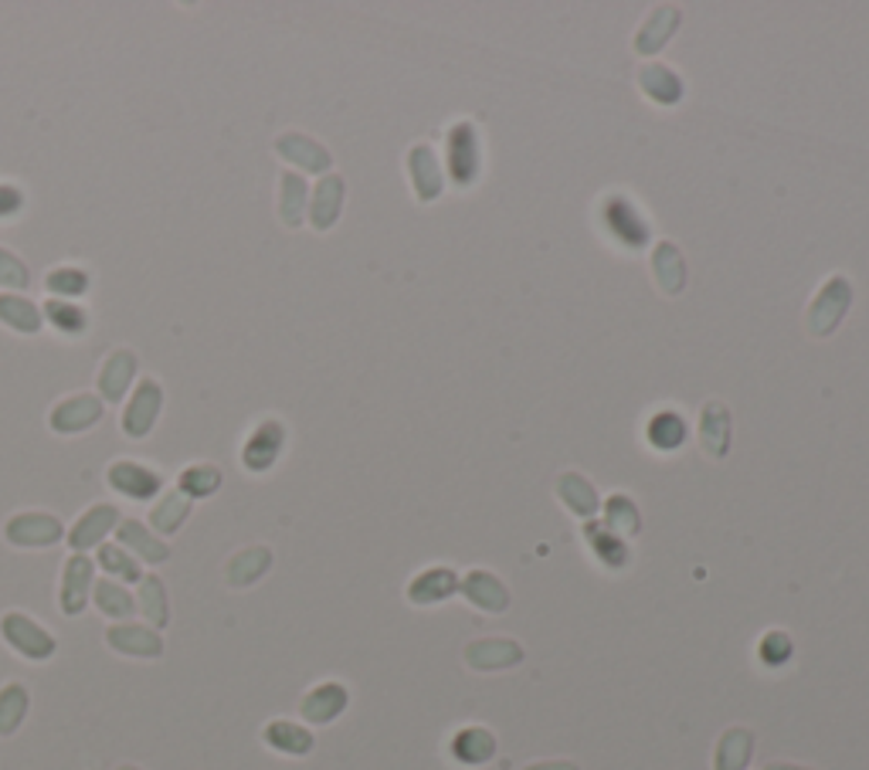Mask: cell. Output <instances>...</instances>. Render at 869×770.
Segmentation results:
<instances>
[{"label": "cell", "instance_id": "obj_15", "mask_svg": "<svg viewBox=\"0 0 869 770\" xmlns=\"http://www.w3.org/2000/svg\"><path fill=\"white\" fill-rule=\"evenodd\" d=\"M602 222L609 228V235L615 242H622L625 248H642L648 242V225L645 217L638 214V207L628 197H605L602 204Z\"/></svg>", "mask_w": 869, "mask_h": 770}, {"label": "cell", "instance_id": "obj_26", "mask_svg": "<svg viewBox=\"0 0 869 770\" xmlns=\"http://www.w3.org/2000/svg\"><path fill=\"white\" fill-rule=\"evenodd\" d=\"M92 289V275L82 265H54L44 271V292L48 299H72L82 302Z\"/></svg>", "mask_w": 869, "mask_h": 770}, {"label": "cell", "instance_id": "obj_38", "mask_svg": "<svg viewBox=\"0 0 869 770\" xmlns=\"http://www.w3.org/2000/svg\"><path fill=\"white\" fill-rule=\"evenodd\" d=\"M676 24H679V18H676L673 8L656 11V14H652V18L645 21V28H638V34H635V48H638L642 54H652L656 48L666 44V38L676 31Z\"/></svg>", "mask_w": 869, "mask_h": 770}, {"label": "cell", "instance_id": "obj_43", "mask_svg": "<svg viewBox=\"0 0 869 770\" xmlns=\"http://www.w3.org/2000/svg\"><path fill=\"white\" fill-rule=\"evenodd\" d=\"M750 757V733L744 730H730L724 740H720V750H717V770H740Z\"/></svg>", "mask_w": 869, "mask_h": 770}, {"label": "cell", "instance_id": "obj_4", "mask_svg": "<svg viewBox=\"0 0 869 770\" xmlns=\"http://www.w3.org/2000/svg\"><path fill=\"white\" fill-rule=\"evenodd\" d=\"M65 523L54 516V513H44V510H18L4 520V536L11 546L18 550H48V546H59L65 540Z\"/></svg>", "mask_w": 869, "mask_h": 770}, {"label": "cell", "instance_id": "obj_20", "mask_svg": "<svg viewBox=\"0 0 869 770\" xmlns=\"http://www.w3.org/2000/svg\"><path fill=\"white\" fill-rule=\"evenodd\" d=\"M0 326L18 337H38L44 329L41 302L24 292H0Z\"/></svg>", "mask_w": 869, "mask_h": 770}, {"label": "cell", "instance_id": "obj_2", "mask_svg": "<svg viewBox=\"0 0 869 770\" xmlns=\"http://www.w3.org/2000/svg\"><path fill=\"white\" fill-rule=\"evenodd\" d=\"M289 442V431L279 418H262L252 424V431L245 434V442L238 449V462L248 475H265L279 465L283 452Z\"/></svg>", "mask_w": 869, "mask_h": 770}, {"label": "cell", "instance_id": "obj_11", "mask_svg": "<svg viewBox=\"0 0 869 770\" xmlns=\"http://www.w3.org/2000/svg\"><path fill=\"white\" fill-rule=\"evenodd\" d=\"M102 638L116 655L140 658V663H156V658H163V635L156 628H150L146 622H133V618L116 622L105 628Z\"/></svg>", "mask_w": 869, "mask_h": 770}, {"label": "cell", "instance_id": "obj_19", "mask_svg": "<svg viewBox=\"0 0 869 770\" xmlns=\"http://www.w3.org/2000/svg\"><path fill=\"white\" fill-rule=\"evenodd\" d=\"M41 316H44V326H51L54 333L65 337V340H82L92 329V312L85 309V302L44 299L41 302Z\"/></svg>", "mask_w": 869, "mask_h": 770}, {"label": "cell", "instance_id": "obj_44", "mask_svg": "<svg viewBox=\"0 0 869 770\" xmlns=\"http://www.w3.org/2000/svg\"><path fill=\"white\" fill-rule=\"evenodd\" d=\"M605 513H609L612 533H638V510L632 506L628 496H612L605 503Z\"/></svg>", "mask_w": 869, "mask_h": 770}, {"label": "cell", "instance_id": "obj_41", "mask_svg": "<svg viewBox=\"0 0 869 770\" xmlns=\"http://www.w3.org/2000/svg\"><path fill=\"white\" fill-rule=\"evenodd\" d=\"M558 492H561V500L577 513V516H594L597 510V496H594V489L581 479V475H561L558 482Z\"/></svg>", "mask_w": 869, "mask_h": 770}, {"label": "cell", "instance_id": "obj_46", "mask_svg": "<svg viewBox=\"0 0 869 770\" xmlns=\"http://www.w3.org/2000/svg\"><path fill=\"white\" fill-rule=\"evenodd\" d=\"M28 211V194L14 181H0V222H14Z\"/></svg>", "mask_w": 869, "mask_h": 770}, {"label": "cell", "instance_id": "obj_9", "mask_svg": "<svg viewBox=\"0 0 869 770\" xmlns=\"http://www.w3.org/2000/svg\"><path fill=\"white\" fill-rule=\"evenodd\" d=\"M92 587H95V561L89 554H69L59 581V612L65 618H79L92 604Z\"/></svg>", "mask_w": 869, "mask_h": 770}, {"label": "cell", "instance_id": "obj_33", "mask_svg": "<svg viewBox=\"0 0 869 770\" xmlns=\"http://www.w3.org/2000/svg\"><path fill=\"white\" fill-rule=\"evenodd\" d=\"M652 271H656L660 289L669 292V296H676V292L686 286V265H683V255H679V248L669 245V242H663V245L656 248V255H652Z\"/></svg>", "mask_w": 869, "mask_h": 770}, {"label": "cell", "instance_id": "obj_22", "mask_svg": "<svg viewBox=\"0 0 869 770\" xmlns=\"http://www.w3.org/2000/svg\"><path fill=\"white\" fill-rule=\"evenodd\" d=\"M262 743L283 757H306V753H313L316 737L309 727H303L296 720H268L262 727Z\"/></svg>", "mask_w": 869, "mask_h": 770}, {"label": "cell", "instance_id": "obj_42", "mask_svg": "<svg viewBox=\"0 0 869 770\" xmlns=\"http://www.w3.org/2000/svg\"><path fill=\"white\" fill-rule=\"evenodd\" d=\"M587 543L594 546V554L602 557L609 567H622L625 561H628V550H625V543L612 533V530H605V526H597V523H591L587 530Z\"/></svg>", "mask_w": 869, "mask_h": 770}, {"label": "cell", "instance_id": "obj_35", "mask_svg": "<svg viewBox=\"0 0 869 770\" xmlns=\"http://www.w3.org/2000/svg\"><path fill=\"white\" fill-rule=\"evenodd\" d=\"M642 89L648 99H656L660 105H676L683 99V82L673 69L666 65H645L642 75H638Z\"/></svg>", "mask_w": 869, "mask_h": 770}, {"label": "cell", "instance_id": "obj_1", "mask_svg": "<svg viewBox=\"0 0 869 770\" xmlns=\"http://www.w3.org/2000/svg\"><path fill=\"white\" fill-rule=\"evenodd\" d=\"M0 638H4V645L14 655H21L24 663H48V658H54V651H59V638L28 612L0 615Z\"/></svg>", "mask_w": 869, "mask_h": 770}, {"label": "cell", "instance_id": "obj_27", "mask_svg": "<svg viewBox=\"0 0 869 770\" xmlns=\"http://www.w3.org/2000/svg\"><path fill=\"white\" fill-rule=\"evenodd\" d=\"M31 712V689L18 679L0 686V740H11Z\"/></svg>", "mask_w": 869, "mask_h": 770}, {"label": "cell", "instance_id": "obj_17", "mask_svg": "<svg viewBox=\"0 0 869 770\" xmlns=\"http://www.w3.org/2000/svg\"><path fill=\"white\" fill-rule=\"evenodd\" d=\"M350 702V692L344 682H319L313 686L303 702H299V717L303 723H313V727H326V723H334L340 712L347 709Z\"/></svg>", "mask_w": 869, "mask_h": 770}, {"label": "cell", "instance_id": "obj_10", "mask_svg": "<svg viewBox=\"0 0 869 770\" xmlns=\"http://www.w3.org/2000/svg\"><path fill=\"white\" fill-rule=\"evenodd\" d=\"M272 150H276V156L283 163H289V171H296L303 177L306 174H316V177L330 174V163H334L330 150H326L323 143H316L313 136H306V133H296V130L279 133L276 143H272Z\"/></svg>", "mask_w": 869, "mask_h": 770}, {"label": "cell", "instance_id": "obj_5", "mask_svg": "<svg viewBox=\"0 0 869 770\" xmlns=\"http://www.w3.org/2000/svg\"><path fill=\"white\" fill-rule=\"evenodd\" d=\"M140 380V357L130 347L109 350L95 370V394L102 398L105 408H116L130 398V391Z\"/></svg>", "mask_w": 869, "mask_h": 770}, {"label": "cell", "instance_id": "obj_6", "mask_svg": "<svg viewBox=\"0 0 869 770\" xmlns=\"http://www.w3.org/2000/svg\"><path fill=\"white\" fill-rule=\"evenodd\" d=\"M105 485L130 503H156L163 496V475L136 459H116L105 465Z\"/></svg>", "mask_w": 869, "mask_h": 770}, {"label": "cell", "instance_id": "obj_31", "mask_svg": "<svg viewBox=\"0 0 869 770\" xmlns=\"http://www.w3.org/2000/svg\"><path fill=\"white\" fill-rule=\"evenodd\" d=\"M222 485H225V472L222 469L211 465V462H191V465H184L177 472V485L174 489L184 492L191 503H197V500H211Z\"/></svg>", "mask_w": 869, "mask_h": 770}, {"label": "cell", "instance_id": "obj_29", "mask_svg": "<svg viewBox=\"0 0 869 770\" xmlns=\"http://www.w3.org/2000/svg\"><path fill=\"white\" fill-rule=\"evenodd\" d=\"M699 442L714 459L727 455V445H730V411H727V404L706 401V408L699 414Z\"/></svg>", "mask_w": 869, "mask_h": 770}, {"label": "cell", "instance_id": "obj_23", "mask_svg": "<svg viewBox=\"0 0 869 770\" xmlns=\"http://www.w3.org/2000/svg\"><path fill=\"white\" fill-rule=\"evenodd\" d=\"M92 604L95 612L109 622H130L136 615V594L120 584V581H109V577H95V587H92Z\"/></svg>", "mask_w": 869, "mask_h": 770}, {"label": "cell", "instance_id": "obj_48", "mask_svg": "<svg viewBox=\"0 0 869 770\" xmlns=\"http://www.w3.org/2000/svg\"><path fill=\"white\" fill-rule=\"evenodd\" d=\"M113 770H143V767H136V763H120V767H113Z\"/></svg>", "mask_w": 869, "mask_h": 770}, {"label": "cell", "instance_id": "obj_16", "mask_svg": "<svg viewBox=\"0 0 869 770\" xmlns=\"http://www.w3.org/2000/svg\"><path fill=\"white\" fill-rule=\"evenodd\" d=\"M272 550L265 543H252V546H242L235 554L225 561L222 567V581L232 587V591H245V587H255L268 571H272Z\"/></svg>", "mask_w": 869, "mask_h": 770}, {"label": "cell", "instance_id": "obj_40", "mask_svg": "<svg viewBox=\"0 0 869 770\" xmlns=\"http://www.w3.org/2000/svg\"><path fill=\"white\" fill-rule=\"evenodd\" d=\"M24 289H31L28 261L14 248L0 245V292H24Z\"/></svg>", "mask_w": 869, "mask_h": 770}, {"label": "cell", "instance_id": "obj_3", "mask_svg": "<svg viewBox=\"0 0 869 770\" xmlns=\"http://www.w3.org/2000/svg\"><path fill=\"white\" fill-rule=\"evenodd\" d=\"M160 414H163V383L156 377H140L136 388L130 391V398L123 401L120 431L130 438V442H143V438L153 434Z\"/></svg>", "mask_w": 869, "mask_h": 770}, {"label": "cell", "instance_id": "obj_21", "mask_svg": "<svg viewBox=\"0 0 869 770\" xmlns=\"http://www.w3.org/2000/svg\"><path fill=\"white\" fill-rule=\"evenodd\" d=\"M191 513H194V503L184 496V492H177V489H163V496L156 500V503H150V513H146V526L156 533V536H174V533H181V526L191 520Z\"/></svg>", "mask_w": 869, "mask_h": 770}, {"label": "cell", "instance_id": "obj_34", "mask_svg": "<svg viewBox=\"0 0 869 770\" xmlns=\"http://www.w3.org/2000/svg\"><path fill=\"white\" fill-rule=\"evenodd\" d=\"M462 591H466V597H469L472 604H479V608H485V612H503L507 600H510L507 587H503L493 574H485V571L469 574L466 584H462Z\"/></svg>", "mask_w": 869, "mask_h": 770}, {"label": "cell", "instance_id": "obj_24", "mask_svg": "<svg viewBox=\"0 0 869 770\" xmlns=\"http://www.w3.org/2000/svg\"><path fill=\"white\" fill-rule=\"evenodd\" d=\"M136 612L156 632L171 625V594L160 574H143V581L136 584Z\"/></svg>", "mask_w": 869, "mask_h": 770}, {"label": "cell", "instance_id": "obj_25", "mask_svg": "<svg viewBox=\"0 0 869 770\" xmlns=\"http://www.w3.org/2000/svg\"><path fill=\"white\" fill-rule=\"evenodd\" d=\"M95 571H102L109 581H120V584H140L143 581V564L130 554V550H123L116 540H109V543H102L99 550H95Z\"/></svg>", "mask_w": 869, "mask_h": 770}, {"label": "cell", "instance_id": "obj_36", "mask_svg": "<svg viewBox=\"0 0 869 770\" xmlns=\"http://www.w3.org/2000/svg\"><path fill=\"white\" fill-rule=\"evenodd\" d=\"M456 587H459V581H456V574H452V571H446V567H434V571H425V574H418V577L411 581V587H408V597H411L415 604H434V600L449 597Z\"/></svg>", "mask_w": 869, "mask_h": 770}, {"label": "cell", "instance_id": "obj_47", "mask_svg": "<svg viewBox=\"0 0 869 770\" xmlns=\"http://www.w3.org/2000/svg\"><path fill=\"white\" fill-rule=\"evenodd\" d=\"M533 770H574L571 763H540V767H533Z\"/></svg>", "mask_w": 869, "mask_h": 770}, {"label": "cell", "instance_id": "obj_39", "mask_svg": "<svg viewBox=\"0 0 869 770\" xmlns=\"http://www.w3.org/2000/svg\"><path fill=\"white\" fill-rule=\"evenodd\" d=\"M493 750H497V740H493V733L482 730V727H469V730H462L452 740V753L462 763H482V760L493 757Z\"/></svg>", "mask_w": 869, "mask_h": 770}, {"label": "cell", "instance_id": "obj_28", "mask_svg": "<svg viewBox=\"0 0 869 770\" xmlns=\"http://www.w3.org/2000/svg\"><path fill=\"white\" fill-rule=\"evenodd\" d=\"M306 207H309V184L296 171L279 174V222L286 228H299L306 222Z\"/></svg>", "mask_w": 869, "mask_h": 770}, {"label": "cell", "instance_id": "obj_7", "mask_svg": "<svg viewBox=\"0 0 869 770\" xmlns=\"http://www.w3.org/2000/svg\"><path fill=\"white\" fill-rule=\"evenodd\" d=\"M102 418H105L102 398L95 391H75V394H65L48 411V431L62 434V438H75V434L92 431Z\"/></svg>", "mask_w": 869, "mask_h": 770}, {"label": "cell", "instance_id": "obj_13", "mask_svg": "<svg viewBox=\"0 0 869 770\" xmlns=\"http://www.w3.org/2000/svg\"><path fill=\"white\" fill-rule=\"evenodd\" d=\"M113 536H116V543H120L123 550H130V554H133L140 564H146V567H160V564H167V561H171V546H167V540L156 536V533L146 526V520L123 516Z\"/></svg>", "mask_w": 869, "mask_h": 770}, {"label": "cell", "instance_id": "obj_18", "mask_svg": "<svg viewBox=\"0 0 869 770\" xmlns=\"http://www.w3.org/2000/svg\"><path fill=\"white\" fill-rule=\"evenodd\" d=\"M449 174L459 187H469L479 174V140L469 123H459L449 133Z\"/></svg>", "mask_w": 869, "mask_h": 770}, {"label": "cell", "instance_id": "obj_37", "mask_svg": "<svg viewBox=\"0 0 869 770\" xmlns=\"http://www.w3.org/2000/svg\"><path fill=\"white\" fill-rule=\"evenodd\" d=\"M469 663L476 666V669H503V666H513V663H520V648L513 645V641H500V638H493V641H479V645H472L469 651Z\"/></svg>", "mask_w": 869, "mask_h": 770}, {"label": "cell", "instance_id": "obj_14", "mask_svg": "<svg viewBox=\"0 0 869 770\" xmlns=\"http://www.w3.org/2000/svg\"><path fill=\"white\" fill-rule=\"evenodd\" d=\"M344 197H347V184L340 174H326L316 181V187L309 191V207H306V222L313 225V232L323 235L340 222Z\"/></svg>", "mask_w": 869, "mask_h": 770}, {"label": "cell", "instance_id": "obj_49", "mask_svg": "<svg viewBox=\"0 0 869 770\" xmlns=\"http://www.w3.org/2000/svg\"><path fill=\"white\" fill-rule=\"evenodd\" d=\"M768 770H798V767H788V763H778V767H775V763H771Z\"/></svg>", "mask_w": 869, "mask_h": 770}, {"label": "cell", "instance_id": "obj_12", "mask_svg": "<svg viewBox=\"0 0 869 770\" xmlns=\"http://www.w3.org/2000/svg\"><path fill=\"white\" fill-rule=\"evenodd\" d=\"M852 302V289L842 275H832V279L819 289V296L811 299L808 306V333L811 337H829L832 329L839 326V319L846 316Z\"/></svg>", "mask_w": 869, "mask_h": 770}, {"label": "cell", "instance_id": "obj_32", "mask_svg": "<svg viewBox=\"0 0 869 770\" xmlns=\"http://www.w3.org/2000/svg\"><path fill=\"white\" fill-rule=\"evenodd\" d=\"M686 434H689V428H686L683 414H676V411H656V414L648 418V424H645V442L656 449V452H676V449H683Z\"/></svg>", "mask_w": 869, "mask_h": 770}, {"label": "cell", "instance_id": "obj_45", "mask_svg": "<svg viewBox=\"0 0 869 770\" xmlns=\"http://www.w3.org/2000/svg\"><path fill=\"white\" fill-rule=\"evenodd\" d=\"M760 663L765 666H785L788 658H791V638L785 632H768L765 638H760Z\"/></svg>", "mask_w": 869, "mask_h": 770}, {"label": "cell", "instance_id": "obj_8", "mask_svg": "<svg viewBox=\"0 0 869 770\" xmlns=\"http://www.w3.org/2000/svg\"><path fill=\"white\" fill-rule=\"evenodd\" d=\"M120 520H123V513H120L116 503H92L65 530L69 550H72V554H89V550H99L102 543H109V536L116 533Z\"/></svg>", "mask_w": 869, "mask_h": 770}, {"label": "cell", "instance_id": "obj_30", "mask_svg": "<svg viewBox=\"0 0 869 770\" xmlns=\"http://www.w3.org/2000/svg\"><path fill=\"white\" fill-rule=\"evenodd\" d=\"M408 171L415 181V194L421 201H434L442 194V174H439V160H434V150L428 143L411 146L408 153Z\"/></svg>", "mask_w": 869, "mask_h": 770}]
</instances>
